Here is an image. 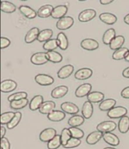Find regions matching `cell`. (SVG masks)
<instances>
[{"instance_id": "cell-52", "label": "cell", "mask_w": 129, "mask_h": 149, "mask_svg": "<svg viewBox=\"0 0 129 149\" xmlns=\"http://www.w3.org/2000/svg\"><path fill=\"white\" fill-rule=\"evenodd\" d=\"M124 21H125V23L126 24L129 25V14L124 17Z\"/></svg>"}, {"instance_id": "cell-23", "label": "cell", "mask_w": 129, "mask_h": 149, "mask_svg": "<svg viewBox=\"0 0 129 149\" xmlns=\"http://www.w3.org/2000/svg\"><path fill=\"white\" fill-rule=\"evenodd\" d=\"M93 111H94V108H93L92 103L89 101H86L84 102L82 109V115L84 118L86 119H89L92 116Z\"/></svg>"}, {"instance_id": "cell-36", "label": "cell", "mask_w": 129, "mask_h": 149, "mask_svg": "<svg viewBox=\"0 0 129 149\" xmlns=\"http://www.w3.org/2000/svg\"><path fill=\"white\" fill-rule=\"evenodd\" d=\"M1 10L5 13L11 14L16 11V6L10 2L2 1L1 2Z\"/></svg>"}, {"instance_id": "cell-26", "label": "cell", "mask_w": 129, "mask_h": 149, "mask_svg": "<svg viewBox=\"0 0 129 149\" xmlns=\"http://www.w3.org/2000/svg\"><path fill=\"white\" fill-rule=\"evenodd\" d=\"M116 101L113 99H107L102 101L99 105V109L101 111H109L115 107Z\"/></svg>"}, {"instance_id": "cell-22", "label": "cell", "mask_w": 129, "mask_h": 149, "mask_svg": "<svg viewBox=\"0 0 129 149\" xmlns=\"http://www.w3.org/2000/svg\"><path fill=\"white\" fill-rule=\"evenodd\" d=\"M87 98L88 101L91 102V103H97V102H101L102 101H104V94L101 92L95 91V92H91L88 95Z\"/></svg>"}, {"instance_id": "cell-15", "label": "cell", "mask_w": 129, "mask_h": 149, "mask_svg": "<svg viewBox=\"0 0 129 149\" xmlns=\"http://www.w3.org/2000/svg\"><path fill=\"white\" fill-rule=\"evenodd\" d=\"M68 8L66 6H57V7L54 8V10L51 14V17L55 19H61L67 13Z\"/></svg>"}, {"instance_id": "cell-4", "label": "cell", "mask_w": 129, "mask_h": 149, "mask_svg": "<svg viewBox=\"0 0 129 149\" xmlns=\"http://www.w3.org/2000/svg\"><path fill=\"white\" fill-rule=\"evenodd\" d=\"M35 81L37 84L42 86H48L54 83L55 79L48 74H38L35 77Z\"/></svg>"}, {"instance_id": "cell-7", "label": "cell", "mask_w": 129, "mask_h": 149, "mask_svg": "<svg viewBox=\"0 0 129 149\" xmlns=\"http://www.w3.org/2000/svg\"><path fill=\"white\" fill-rule=\"evenodd\" d=\"M92 89V86L90 84H82V85H80L79 87H77V89L76 90L75 92V95L76 97L79 98H82L84 96H88L91 93V91Z\"/></svg>"}, {"instance_id": "cell-33", "label": "cell", "mask_w": 129, "mask_h": 149, "mask_svg": "<svg viewBox=\"0 0 129 149\" xmlns=\"http://www.w3.org/2000/svg\"><path fill=\"white\" fill-rule=\"evenodd\" d=\"M53 36V31L50 29H43L42 31H40L39 35L37 40L40 42H48L51 39V38Z\"/></svg>"}, {"instance_id": "cell-54", "label": "cell", "mask_w": 129, "mask_h": 149, "mask_svg": "<svg viewBox=\"0 0 129 149\" xmlns=\"http://www.w3.org/2000/svg\"><path fill=\"white\" fill-rule=\"evenodd\" d=\"M104 149H116V148H109V147H107V148H104Z\"/></svg>"}, {"instance_id": "cell-48", "label": "cell", "mask_w": 129, "mask_h": 149, "mask_svg": "<svg viewBox=\"0 0 129 149\" xmlns=\"http://www.w3.org/2000/svg\"><path fill=\"white\" fill-rule=\"evenodd\" d=\"M121 96L125 99H129V87H125L121 92Z\"/></svg>"}, {"instance_id": "cell-20", "label": "cell", "mask_w": 129, "mask_h": 149, "mask_svg": "<svg viewBox=\"0 0 129 149\" xmlns=\"http://www.w3.org/2000/svg\"><path fill=\"white\" fill-rule=\"evenodd\" d=\"M99 17H100V20L102 22H104V23H105L106 24H108V25H113L117 21L116 16L113 15V14H111V13H102L100 15Z\"/></svg>"}, {"instance_id": "cell-24", "label": "cell", "mask_w": 129, "mask_h": 149, "mask_svg": "<svg viewBox=\"0 0 129 149\" xmlns=\"http://www.w3.org/2000/svg\"><path fill=\"white\" fill-rule=\"evenodd\" d=\"M44 99L43 96L41 95H36L35 96L29 103V109L32 111H36L37 109H39L40 106L43 103Z\"/></svg>"}, {"instance_id": "cell-47", "label": "cell", "mask_w": 129, "mask_h": 149, "mask_svg": "<svg viewBox=\"0 0 129 149\" xmlns=\"http://www.w3.org/2000/svg\"><path fill=\"white\" fill-rule=\"evenodd\" d=\"M11 44V42L8 38H5V37H1V48L4 49L6 47H8Z\"/></svg>"}, {"instance_id": "cell-53", "label": "cell", "mask_w": 129, "mask_h": 149, "mask_svg": "<svg viewBox=\"0 0 129 149\" xmlns=\"http://www.w3.org/2000/svg\"><path fill=\"white\" fill-rule=\"evenodd\" d=\"M125 60H126V61H128V62H129V52L128 53L127 56L125 57Z\"/></svg>"}, {"instance_id": "cell-1", "label": "cell", "mask_w": 129, "mask_h": 149, "mask_svg": "<svg viewBox=\"0 0 129 149\" xmlns=\"http://www.w3.org/2000/svg\"><path fill=\"white\" fill-rule=\"evenodd\" d=\"M116 124L112 120H106L103 121L97 126V130L101 133H111L112 131L116 129Z\"/></svg>"}, {"instance_id": "cell-50", "label": "cell", "mask_w": 129, "mask_h": 149, "mask_svg": "<svg viewBox=\"0 0 129 149\" xmlns=\"http://www.w3.org/2000/svg\"><path fill=\"white\" fill-rule=\"evenodd\" d=\"M113 2V0H100V4H102V5H109Z\"/></svg>"}, {"instance_id": "cell-31", "label": "cell", "mask_w": 129, "mask_h": 149, "mask_svg": "<svg viewBox=\"0 0 129 149\" xmlns=\"http://www.w3.org/2000/svg\"><path fill=\"white\" fill-rule=\"evenodd\" d=\"M115 38H116V30L113 28H110L104 33L103 36V42L105 45H110L112 41Z\"/></svg>"}, {"instance_id": "cell-35", "label": "cell", "mask_w": 129, "mask_h": 149, "mask_svg": "<svg viewBox=\"0 0 129 149\" xmlns=\"http://www.w3.org/2000/svg\"><path fill=\"white\" fill-rule=\"evenodd\" d=\"M57 42H58L59 47L60 49L64 51V50H67L69 45V42H68V39L66 36V35L64 33H60L57 35Z\"/></svg>"}, {"instance_id": "cell-27", "label": "cell", "mask_w": 129, "mask_h": 149, "mask_svg": "<svg viewBox=\"0 0 129 149\" xmlns=\"http://www.w3.org/2000/svg\"><path fill=\"white\" fill-rule=\"evenodd\" d=\"M84 121H85V118L83 116L75 115L69 118L68 120V124L71 127H78L83 124Z\"/></svg>"}, {"instance_id": "cell-45", "label": "cell", "mask_w": 129, "mask_h": 149, "mask_svg": "<svg viewBox=\"0 0 129 149\" xmlns=\"http://www.w3.org/2000/svg\"><path fill=\"white\" fill-rule=\"evenodd\" d=\"M81 144V140L75 138H71L69 140V142H67V144L64 146L65 148H73L78 147Z\"/></svg>"}, {"instance_id": "cell-51", "label": "cell", "mask_w": 129, "mask_h": 149, "mask_svg": "<svg viewBox=\"0 0 129 149\" xmlns=\"http://www.w3.org/2000/svg\"><path fill=\"white\" fill-rule=\"evenodd\" d=\"M6 133V128L4 127L3 126H2V127H1V137H2V138H4V136H5Z\"/></svg>"}, {"instance_id": "cell-41", "label": "cell", "mask_w": 129, "mask_h": 149, "mask_svg": "<svg viewBox=\"0 0 129 149\" xmlns=\"http://www.w3.org/2000/svg\"><path fill=\"white\" fill-rule=\"evenodd\" d=\"M60 137H61V142H62V146H65L67 142H69V140L72 138V136H71L70 131L67 128H64L63 129L61 132V134H60Z\"/></svg>"}, {"instance_id": "cell-42", "label": "cell", "mask_w": 129, "mask_h": 149, "mask_svg": "<svg viewBox=\"0 0 129 149\" xmlns=\"http://www.w3.org/2000/svg\"><path fill=\"white\" fill-rule=\"evenodd\" d=\"M21 118L22 115L20 111H17V112H15V117H14V118L11 120V121L10 122L9 124H7V127L10 130L15 128V127L20 123V120H21Z\"/></svg>"}, {"instance_id": "cell-25", "label": "cell", "mask_w": 129, "mask_h": 149, "mask_svg": "<svg viewBox=\"0 0 129 149\" xmlns=\"http://www.w3.org/2000/svg\"><path fill=\"white\" fill-rule=\"evenodd\" d=\"M19 10L22 13V15H24L26 17H27L29 19L35 18L37 15V13L36 12V11L27 6H20Z\"/></svg>"}, {"instance_id": "cell-32", "label": "cell", "mask_w": 129, "mask_h": 149, "mask_svg": "<svg viewBox=\"0 0 129 149\" xmlns=\"http://www.w3.org/2000/svg\"><path fill=\"white\" fill-rule=\"evenodd\" d=\"M124 42H125V38H124V36H116V38L112 41V42L109 45V47H110V49L116 51V50L119 49V48L122 47Z\"/></svg>"}, {"instance_id": "cell-10", "label": "cell", "mask_w": 129, "mask_h": 149, "mask_svg": "<svg viewBox=\"0 0 129 149\" xmlns=\"http://www.w3.org/2000/svg\"><path fill=\"white\" fill-rule=\"evenodd\" d=\"M17 86L18 84L15 81L10 79L4 80L1 82V91L2 93H9L15 91L17 88Z\"/></svg>"}, {"instance_id": "cell-40", "label": "cell", "mask_w": 129, "mask_h": 149, "mask_svg": "<svg viewBox=\"0 0 129 149\" xmlns=\"http://www.w3.org/2000/svg\"><path fill=\"white\" fill-rule=\"evenodd\" d=\"M15 115V112L12 111H8V112L2 113L1 115V124H8L11 121Z\"/></svg>"}, {"instance_id": "cell-9", "label": "cell", "mask_w": 129, "mask_h": 149, "mask_svg": "<svg viewBox=\"0 0 129 149\" xmlns=\"http://www.w3.org/2000/svg\"><path fill=\"white\" fill-rule=\"evenodd\" d=\"M60 108L64 112L67 113L69 115H76L79 111V107L76 104L69 102H63L60 106Z\"/></svg>"}, {"instance_id": "cell-11", "label": "cell", "mask_w": 129, "mask_h": 149, "mask_svg": "<svg viewBox=\"0 0 129 149\" xmlns=\"http://www.w3.org/2000/svg\"><path fill=\"white\" fill-rule=\"evenodd\" d=\"M96 16V11L94 9H86L82 11L79 15V20L80 22H88L94 19Z\"/></svg>"}, {"instance_id": "cell-6", "label": "cell", "mask_w": 129, "mask_h": 149, "mask_svg": "<svg viewBox=\"0 0 129 149\" xmlns=\"http://www.w3.org/2000/svg\"><path fill=\"white\" fill-rule=\"evenodd\" d=\"M30 60L32 63L37 65L46 64L48 61V60L47 58V56H46V53H43V52L35 53L33 56H31Z\"/></svg>"}, {"instance_id": "cell-39", "label": "cell", "mask_w": 129, "mask_h": 149, "mask_svg": "<svg viewBox=\"0 0 129 149\" xmlns=\"http://www.w3.org/2000/svg\"><path fill=\"white\" fill-rule=\"evenodd\" d=\"M57 47H59L58 42H57V39H55V38L50 39L43 45V48L47 51H55Z\"/></svg>"}, {"instance_id": "cell-38", "label": "cell", "mask_w": 129, "mask_h": 149, "mask_svg": "<svg viewBox=\"0 0 129 149\" xmlns=\"http://www.w3.org/2000/svg\"><path fill=\"white\" fill-rule=\"evenodd\" d=\"M60 146H62L60 135H56L55 138L48 142V149H57Z\"/></svg>"}, {"instance_id": "cell-49", "label": "cell", "mask_w": 129, "mask_h": 149, "mask_svg": "<svg viewBox=\"0 0 129 149\" xmlns=\"http://www.w3.org/2000/svg\"><path fill=\"white\" fill-rule=\"evenodd\" d=\"M122 75H123L125 78H129V67H127L126 69H125L122 72Z\"/></svg>"}, {"instance_id": "cell-37", "label": "cell", "mask_w": 129, "mask_h": 149, "mask_svg": "<svg viewBox=\"0 0 129 149\" xmlns=\"http://www.w3.org/2000/svg\"><path fill=\"white\" fill-rule=\"evenodd\" d=\"M29 102V100L27 99H23V100H15V101H12L10 103V106L12 109H15V110H18V109H21L23 108L26 107L27 105Z\"/></svg>"}, {"instance_id": "cell-3", "label": "cell", "mask_w": 129, "mask_h": 149, "mask_svg": "<svg viewBox=\"0 0 129 149\" xmlns=\"http://www.w3.org/2000/svg\"><path fill=\"white\" fill-rule=\"evenodd\" d=\"M57 135V131L54 128H46L41 132L39 139L44 142H50Z\"/></svg>"}, {"instance_id": "cell-28", "label": "cell", "mask_w": 129, "mask_h": 149, "mask_svg": "<svg viewBox=\"0 0 129 149\" xmlns=\"http://www.w3.org/2000/svg\"><path fill=\"white\" fill-rule=\"evenodd\" d=\"M66 115L64 111H58V110H55L49 115H48V118L51 121L54 122H59L63 120L65 118Z\"/></svg>"}, {"instance_id": "cell-30", "label": "cell", "mask_w": 129, "mask_h": 149, "mask_svg": "<svg viewBox=\"0 0 129 149\" xmlns=\"http://www.w3.org/2000/svg\"><path fill=\"white\" fill-rule=\"evenodd\" d=\"M46 56H47L48 61H51V62L55 63L61 62L62 60H63L62 55L55 51H47L46 52Z\"/></svg>"}, {"instance_id": "cell-13", "label": "cell", "mask_w": 129, "mask_h": 149, "mask_svg": "<svg viewBox=\"0 0 129 149\" xmlns=\"http://www.w3.org/2000/svg\"><path fill=\"white\" fill-rule=\"evenodd\" d=\"M74 71V66L72 65H66L59 69L57 72V77L60 79H65L72 74Z\"/></svg>"}, {"instance_id": "cell-16", "label": "cell", "mask_w": 129, "mask_h": 149, "mask_svg": "<svg viewBox=\"0 0 129 149\" xmlns=\"http://www.w3.org/2000/svg\"><path fill=\"white\" fill-rule=\"evenodd\" d=\"M103 135H104V133L100 132V131L97 130L95 132H92L87 136L86 142L88 145H91V146L95 145L101 139V138H103Z\"/></svg>"}, {"instance_id": "cell-17", "label": "cell", "mask_w": 129, "mask_h": 149, "mask_svg": "<svg viewBox=\"0 0 129 149\" xmlns=\"http://www.w3.org/2000/svg\"><path fill=\"white\" fill-rule=\"evenodd\" d=\"M103 139L105 141L109 146H117L119 145V139L118 138L116 135L113 134L112 133H105L103 135Z\"/></svg>"}, {"instance_id": "cell-18", "label": "cell", "mask_w": 129, "mask_h": 149, "mask_svg": "<svg viewBox=\"0 0 129 149\" xmlns=\"http://www.w3.org/2000/svg\"><path fill=\"white\" fill-rule=\"evenodd\" d=\"M68 93V87L65 85H60L55 87L51 91V96L55 99H60L64 97Z\"/></svg>"}, {"instance_id": "cell-29", "label": "cell", "mask_w": 129, "mask_h": 149, "mask_svg": "<svg viewBox=\"0 0 129 149\" xmlns=\"http://www.w3.org/2000/svg\"><path fill=\"white\" fill-rule=\"evenodd\" d=\"M118 130L121 133H126L129 130V118L128 116H124L120 118L118 124Z\"/></svg>"}, {"instance_id": "cell-43", "label": "cell", "mask_w": 129, "mask_h": 149, "mask_svg": "<svg viewBox=\"0 0 129 149\" xmlns=\"http://www.w3.org/2000/svg\"><path fill=\"white\" fill-rule=\"evenodd\" d=\"M27 93L24 91H20V92H18V93H13V94L10 95L8 98V100L10 102L15 100H23V99H27Z\"/></svg>"}, {"instance_id": "cell-34", "label": "cell", "mask_w": 129, "mask_h": 149, "mask_svg": "<svg viewBox=\"0 0 129 149\" xmlns=\"http://www.w3.org/2000/svg\"><path fill=\"white\" fill-rule=\"evenodd\" d=\"M128 52L129 50L128 48L121 47L119 49L114 51V53L113 54V59L115 60H122V59H125Z\"/></svg>"}, {"instance_id": "cell-19", "label": "cell", "mask_w": 129, "mask_h": 149, "mask_svg": "<svg viewBox=\"0 0 129 149\" xmlns=\"http://www.w3.org/2000/svg\"><path fill=\"white\" fill-rule=\"evenodd\" d=\"M39 29L37 27H33L30 29L27 32L25 37V42L27 44L33 43L35 40L38 38L39 35Z\"/></svg>"}, {"instance_id": "cell-46", "label": "cell", "mask_w": 129, "mask_h": 149, "mask_svg": "<svg viewBox=\"0 0 129 149\" xmlns=\"http://www.w3.org/2000/svg\"><path fill=\"white\" fill-rule=\"evenodd\" d=\"M1 149H10V142L7 138L1 139Z\"/></svg>"}, {"instance_id": "cell-21", "label": "cell", "mask_w": 129, "mask_h": 149, "mask_svg": "<svg viewBox=\"0 0 129 149\" xmlns=\"http://www.w3.org/2000/svg\"><path fill=\"white\" fill-rule=\"evenodd\" d=\"M54 8L51 5H46L40 8L39 11H37V15L41 18H46L48 17L51 16Z\"/></svg>"}, {"instance_id": "cell-8", "label": "cell", "mask_w": 129, "mask_h": 149, "mask_svg": "<svg viewBox=\"0 0 129 149\" xmlns=\"http://www.w3.org/2000/svg\"><path fill=\"white\" fill-rule=\"evenodd\" d=\"M81 47L87 51H94L98 48L99 43L97 41L92 38H86L81 42Z\"/></svg>"}, {"instance_id": "cell-14", "label": "cell", "mask_w": 129, "mask_h": 149, "mask_svg": "<svg viewBox=\"0 0 129 149\" xmlns=\"http://www.w3.org/2000/svg\"><path fill=\"white\" fill-rule=\"evenodd\" d=\"M93 74V71L89 68H82L79 69L75 73V78L78 80H86L88 78H91Z\"/></svg>"}, {"instance_id": "cell-5", "label": "cell", "mask_w": 129, "mask_h": 149, "mask_svg": "<svg viewBox=\"0 0 129 149\" xmlns=\"http://www.w3.org/2000/svg\"><path fill=\"white\" fill-rule=\"evenodd\" d=\"M127 114V109L122 106L114 107L108 111L107 116L110 118H122Z\"/></svg>"}, {"instance_id": "cell-2", "label": "cell", "mask_w": 129, "mask_h": 149, "mask_svg": "<svg viewBox=\"0 0 129 149\" xmlns=\"http://www.w3.org/2000/svg\"><path fill=\"white\" fill-rule=\"evenodd\" d=\"M74 24V20L69 16H65L57 22L56 26L60 30H66L72 26Z\"/></svg>"}, {"instance_id": "cell-44", "label": "cell", "mask_w": 129, "mask_h": 149, "mask_svg": "<svg viewBox=\"0 0 129 149\" xmlns=\"http://www.w3.org/2000/svg\"><path fill=\"white\" fill-rule=\"evenodd\" d=\"M69 131H70L72 138L78 139H81L84 136V132L81 129L78 127H69Z\"/></svg>"}, {"instance_id": "cell-12", "label": "cell", "mask_w": 129, "mask_h": 149, "mask_svg": "<svg viewBox=\"0 0 129 149\" xmlns=\"http://www.w3.org/2000/svg\"><path fill=\"white\" fill-rule=\"evenodd\" d=\"M56 107V104L53 101H46L42 103V105L39 108V112L43 115H49L50 113L55 111Z\"/></svg>"}]
</instances>
